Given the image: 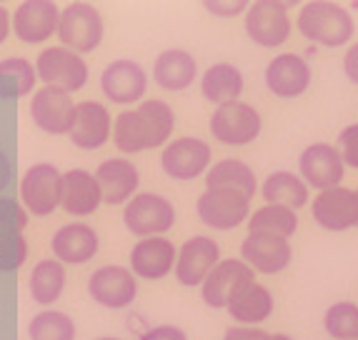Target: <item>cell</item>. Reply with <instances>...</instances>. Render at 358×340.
I'll use <instances>...</instances> for the list:
<instances>
[{
    "label": "cell",
    "mask_w": 358,
    "mask_h": 340,
    "mask_svg": "<svg viewBox=\"0 0 358 340\" xmlns=\"http://www.w3.org/2000/svg\"><path fill=\"white\" fill-rule=\"evenodd\" d=\"M110 133H113V120H110V113L103 103H78V120L71 133V143L78 150H98L108 143Z\"/></svg>",
    "instance_id": "d4e9b609"
},
{
    "label": "cell",
    "mask_w": 358,
    "mask_h": 340,
    "mask_svg": "<svg viewBox=\"0 0 358 340\" xmlns=\"http://www.w3.org/2000/svg\"><path fill=\"white\" fill-rule=\"evenodd\" d=\"M261 198L266 205H283L299 213L301 208L310 205V188L293 170H273L263 178Z\"/></svg>",
    "instance_id": "83f0119b"
},
{
    "label": "cell",
    "mask_w": 358,
    "mask_h": 340,
    "mask_svg": "<svg viewBox=\"0 0 358 340\" xmlns=\"http://www.w3.org/2000/svg\"><path fill=\"white\" fill-rule=\"evenodd\" d=\"M293 3L281 0H253L243 18L245 38L263 50H275L286 45L293 33V20L288 8Z\"/></svg>",
    "instance_id": "277c9868"
},
{
    "label": "cell",
    "mask_w": 358,
    "mask_h": 340,
    "mask_svg": "<svg viewBox=\"0 0 358 340\" xmlns=\"http://www.w3.org/2000/svg\"><path fill=\"white\" fill-rule=\"evenodd\" d=\"M8 183H10V161H8V156L0 150V191H6Z\"/></svg>",
    "instance_id": "7bdbcfd3"
},
{
    "label": "cell",
    "mask_w": 358,
    "mask_h": 340,
    "mask_svg": "<svg viewBox=\"0 0 358 340\" xmlns=\"http://www.w3.org/2000/svg\"><path fill=\"white\" fill-rule=\"evenodd\" d=\"M245 90L243 71L233 63H213L201 75V96L215 108L241 101Z\"/></svg>",
    "instance_id": "f1b7e54d"
},
{
    "label": "cell",
    "mask_w": 358,
    "mask_h": 340,
    "mask_svg": "<svg viewBox=\"0 0 358 340\" xmlns=\"http://www.w3.org/2000/svg\"><path fill=\"white\" fill-rule=\"evenodd\" d=\"M20 200L23 208L36 218L50 215L63 200V175L50 163L30 165L20 180Z\"/></svg>",
    "instance_id": "8fae6325"
},
{
    "label": "cell",
    "mask_w": 358,
    "mask_h": 340,
    "mask_svg": "<svg viewBox=\"0 0 358 340\" xmlns=\"http://www.w3.org/2000/svg\"><path fill=\"white\" fill-rule=\"evenodd\" d=\"M275 311V298L273 290L263 283L253 281L245 283L228 303L226 313L233 318L236 325H248V328H258L268 320Z\"/></svg>",
    "instance_id": "603a6c76"
},
{
    "label": "cell",
    "mask_w": 358,
    "mask_h": 340,
    "mask_svg": "<svg viewBox=\"0 0 358 340\" xmlns=\"http://www.w3.org/2000/svg\"><path fill=\"white\" fill-rule=\"evenodd\" d=\"M176 205L161 193H138L123 210V223L138 238H158L176 226Z\"/></svg>",
    "instance_id": "52a82bcc"
},
{
    "label": "cell",
    "mask_w": 358,
    "mask_h": 340,
    "mask_svg": "<svg viewBox=\"0 0 358 340\" xmlns=\"http://www.w3.org/2000/svg\"><path fill=\"white\" fill-rule=\"evenodd\" d=\"M28 258L23 233H0V270H18Z\"/></svg>",
    "instance_id": "d590c367"
},
{
    "label": "cell",
    "mask_w": 358,
    "mask_h": 340,
    "mask_svg": "<svg viewBox=\"0 0 358 340\" xmlns=\"http://www.w3.org/2000/svg\"><path fill=\"white\" fill-rule=\"evenodd\" d=\"M221 340H271V333L261 328H248V325H231Z\"/></svg>",
    "instance_id": "b9f144b4"
},
{
    "label": "cell",
    "mask_w": 358,
    "mask_h": 340,
    "mask_svg": "<svg viewBox=\"0 0 358 340\" xmlns=\"http://www.w3.org/2000/svg\"><path fill=\"white\" fill-rule=\"evenodd\" d=\"M101 90L110 103L131 105V103H138L145 96L148 75H145L143 66L136 63V60H128V58L113 60L101 73Z\"/></svg>",
    "instance_id": "d6986e66"
},
{
    "label": "cell",
    "mask_w": 358,
    "mask_h": 340,
    "mask_svg": "<svg viewBox=\"0 0 358 340\" xmlns=\"http://www.w3.org/2000/svg\"><path fill=\"white\" fill-rule=\"evenodd\" d=\"M60 8L50 0H25L13 13V33L28 45L45 43L58 33Z\"/></svg>",
    "instance_id": "ffe728a7"
},
{
    "label": "cell",
    "mask_w": 358,
    "mask_h": 340,
    "mask_svg": "<svg viewBox=\"0 0 358 340\" xmlns=\"http://www.w3.org/2000/svg\"><path fill=\"white\" fill-rule=\"evenodd\" d=\"M66 288V268L55 258H45L30 273V295L38 305H53Z\"/></svg>",
    "instance_id": "1f68e13d"
},
{
    "label": "cell",
    "mask_w": 358,
    "mask_h": 340,
    "mask_svg": "<svg viewBox=\"0 0 358 340\" xmlns=\"http://www.w3.org/2000/svg\"><path fill=\"white\" fill-rule=\"evenodd\" d=\"M176 260H178V248L166 235L143 238L131 251V273L143 281H163L176 270Z\"/></svg>",
    "instance_id": "44dd1931"
},
{
    "label": "cell",
    "mask_w": 358,
    "mask_h": 340,
    "mask_svg": "<svg viewBox=\"0 0 358 340\" xmlns=\"http://www.w3.org/2000/svg\"><path fill=\"white\" fill-rule=\"evenodd\" d=\"M28 226V210L10 198H0V233H23Z\"/></svg>",
    "instance_id": "8d00e7d4"
},
{
    "label": "cell",
    "mask_w": 358,
    "mask_h": 340,
    "mask_svg": "<svg viewBox=\"0 0 358 340\" xmlns=\"http://www.w3.org/2000/svg\"><path fill=\"white\" fill-rule=\"evenodd\" d=\"M248 233H258V235H273V238H283L291 240L293 235L299 233L301 218L296 210L283 208V205H266L256 208L248 218Z\"/></svg>",
    "instance_id": "4dcf8cb0"
},
{
    "label": "cell",
    "mask_w": 358,
    "mask_h": 340,
    "mask_svg": "<svg viewBox=\"0 0 358 340\" xmlns=\"http://www.w3.org/2000/svg\"><path fill=\"white\" fill-rule=\"evenodd\" d=\"M251 198L236 191H203L196 200L198 221L210 230H236L251 218Z\"/></svg>",
    "instance_id": "ba28073f"
},
{
    "label": "cell",
    "mask_w": 358,
    "mask_h": 340,
    "mask_svg": "<svg viewBox=\"0 0 358 340\" xmlns=\"http://www.w3.org/2000/svg\"><path fill=\"white\" fill-rule=\"evenodd\" d=\"M323 330L334 340H358V303L336 300L323 313Z\"/></svg>",
    "instance_id": "836d02e7"
},
{
    "label": "cell",
    "mask_w": 358,
    "mask_h": 340,
    "mask_svg": "<svg viewBox=\"0 0 358 340\" xmlns=\"http://www.w3.org/2000/svg\"><path fill=\"white\" fill-rule=\"evenodd\" d=\"M341 68H343V75H346L348 83L358 88V40H353L346 48L343 60H341Z\"/></svg>",
    "instance_id": "60d3db41"
},
{
    "label": "cell",
    "mask_w": 358,
    "mask_h": 340,
    "mask_svg": "<svg viewBox=\"0 0 358 340\" xmlns=\"http://www.w3.org/2000/svg\"><path fill=\"white\" fill-rule=\"evenodd\" d=\"M90 298L96 300L103 308L110 311H123L128 305H133L138 295V283L136 275L131 270L120 268V265H103L96 273L90 275L88 281Z\"/></svg>",
    "instance_id": "ac0fdd59"
},
{
    "label": "cell",
    "mask_w": 358,
    "mask_h": 340,
    "mask_svg": "<svg viewBox=\"0 0 358 340\" xmlns=\"http://www.w3.org/2000/svg\"><path fill=\"white\" fill-rule=\"evenodd\" d=\"M103 203V193L98 185L96 175H90L88 170L73 168L68 173H63V210L71 215H90L96 213L98 205Z\"/></svg>",
    "instance_id": "f546056e"
},
{
    "label": "cell",
    "mask_w": 358,
    "mask_h": 340,
    "mask_svg": "<svg viewBox=\"0 0 358 340\" xmlns=\"http://www.w3.org/2000/svg\"><path fill=\"white\" fill-rule=\"evenodd\" d=\"M58 38L73 53H93L103 40V18L90 3H68L60 10Z\"/></svg>",
    "instance_id": "9c48e42d"
},
{
    "label": "cell",
    "mask_w": 358,
    "mask_h": 340,
    "mask_svg": "<svg viewBox=\"0 0 358 340\" xmlns=\"http://www.w3.org/2000/svg\"><path fill=\"white\" fill-rule=\"evenodd\" d=\"M206 191H236L245 198L261 195V183L256 178V170L241 158H223L213 163L206 173Z\"/></svg>",
    "instance_id": "4316f807"
},
{
    "label": "cell",
    "mask_w": 358,
    "mask_h": 340,
    "mask_svg": "<svg viewBox=\"0 0 358 340\" xmlns=\"http://www.w3.org/2000/svg\"><path fill=\"white\" fill-rule=\"evenodd\" d=\"M346 163L341 158L338 148L334 143H310L301 150L299 156V175L303 183L313 191H329L338 188L346 178Z\"/></svg>",
    "instance_id": "7c38bea8"
},
{
    "label": "cell",
    "mask_w": 358,
    "mask_h": 340,
    "mask_svg": "<svg viewBox=\"0 0 358 340\" xmlns=\"http://www.w3.org/2000/svg\"><path fill=\"white\" fill-rule=\"evenodd\" d=\"M96 340H120V338H108V335H106V338H96Z\"/></svg>",
    "instance_id": "7dc6e473"
},
{
    "label": "cell",
    "mask_w": 358,
    "mask_h": 340,
    "mask_svg": "<svg viewBox=\"0 0 358 340\" xmlns=\"http://www.w3.org/2000/svg\"><path fill=\"white\" fill-rule=\"evenodd\" d=\"M36 71L38 78L48 88H60L66 93H76L88 83V66L85 60L80 58L73 50L63 48H45L38 53L36 60Z\"/></svg>",
    "instance_id": "4fadbf2b"
},
{
    "label": "cell",
    "mask_w": 358,
    "mask_h": 340,
    "mask_svg": "<svg viewBox=\"0 0 358 340\" xmlns=\"http://www.w3.org/2000/svg\"><path fill=\"white\" fill-rule=\"evenodd\" d=\"M30 118L41 131L50 135H71L78 120V105L73 103L71 93L60 88H45L33 93L30 101Z\"/></svg>",
    "instance_id": "9a60e30c"
},
{
    "label": "cell",
    "mask_w": 358,
    "mask_h": 340,
    "mask_svg": "<svg viewBox=\"0 0 358 340\" xmlns=\"http://www.w3.org/2000/svg\"><path fill=\"white\" fill-rule=\"evenodd\" d=\"M38 71L25 58H6L0 60V98L15 101V98L30 96L36 88Z\"/></svg>",
    "instance_id": "d6a6232c"
},
{
    "label": "cell",
    "mask_w": 358,
    "mask_h": 340,
    "mask_svg": "<svg viewBox=\"0 0 358 340\" xmlns=\"http://www.w3.org/2000/svg\"><path fill=\"white\" fill-rule=\"evenodd\" d=\"M221 260V245L210 235H193L178 248V260L173 270L176 281L185 288H201Z\"/></svg>",
    "instance_id": "5bb4252c"
},
{
    "label": "cell",
    "mask_w": 358,
    "mask_h": 340,
    "mask_svg": "<svg viewBox=\"0 0 358 340\" xmlns=\"http://www.w3.org/2000/svg\"><path fill=\"white\" fill-rule=\"evenodd\" d=\"M161 168L168 178L188 183L206 175L213 168V150L203 138H176L161 150Z\"/></svg>",
    "instance_id": "8992f818"
},
{
    "label": "cell",
    "mask_w": 358,
    "mask_h": 340,
    "mask_svg": "<svg viewBox=\"0 0 358 340\" xmlns=\"http://www.w3.org/2000/svg\"><path fill=\"white\" fill-rule=\"evenodd\" d=\"M310 218L329 233H346L358 228V191L338 185L316 193L310 200Z\"/></svg>",
    "instance_id": "30bf717a"
},
{
    "label": "cell",
    "mask_w": 358,
    "mask_h": 340,
    "mask_svg": "<svg viewBox=\"0 0 358 340\" xmlns=\"http://www.w3.org/2000/svg\"><path fill=\"white\" fill-rule=\"evenodd\" d=\"M203 8L210 13V15H215V18H238V15H243L248 13V8H251V3L248 0H228V3H223V0H206Z\"/></svg>",
    "instance_id": "f35d334b"
},
{
    "label": "cell",
    "mask_w": 358,
    "mask_h": 340,
    "mask_svg": "<svg viewBox=\"0 0 358 340\" xmlns=\"http://www.w3.org/2000/svg\"><path fill=\"white\" fill-rule=\"evenodd\" d=\"M316 55H318V48H313V45H308V48H306V60L316 58Z\"/></svg>",
    "instance_id": "bcb514c9"
},
{
    "label": "cell",
    "mask_w": 358,
    "mask_h": 340,
    "mask_svg": "<svg viewBox=\"0 0 358 340\" xmlns=\"http://www.w3.org/2000/svg\"><path fill=\"white\" fill-rule=\"evenodd\" d=\"M176 131V113L161 98L143 101L136 110H123L113 120V143L120 153L136 156L143 150L166 148Z\"/></svg>",
    "instance_id": "6da1fadb"
},
{
    "label": "cell",
    "mask_w": 358,
    "mask_h": 340,
    "mask_svg": "<svg viewBox=\"0 0 358 340\" xmlns=\"http://www.w3.org/2000/svg\"><path fill=\"white\" fill-rule=\"evenodd\" d=\"M50 248H53L55 260L83 265V263L96 258L98 233L85 223H71V226H63L60 230H55Z\"/></svg>",
    "instance_id": "484cf974"
},
{
    "label": "cell",
    "mask_w": 358,
    "mask_h": 340,
    "mask_svg": "<svg viewBox=\"0 0 358 340\" xmlns=\"http://www.w3.org/2000/svg\"><path fill=\"white\" fill-rule=\"evenodd\" d=\"M241 260L251 265L256 275H281L293 263L291 240L248 233L241 240Z\"/></svg>",
    "instance_id": "e0dca14e"
},
{
    "label": "cell",
    "mask_w": 358,
    "mask_h": 340,
    "mask_svg": "<svg viewBox=\"0 0 358 340\" xmlns=\"http://www.w3.org/2000/svg\"><path fill=\"white\" fill-rule=\"evenodd\" d=\"M258 281L256 270L251 265H245L241 258H223L213 268V273L206 278L201 286V300L213 311H226L231 298L245 283Z\"/></svg>",
    "instance_id": "2e32d148"
},
{
    "label": "cell",
    "mask_w": 358,
    "mask_h": 340,
    "mask_svg": "<svg viewBox=\"0 0 358 340\" xmlns=\"http://www.w3.org/2000/svg\"><path fill=\"white\" fill-rule=\"evenodd\" d=\"M138 340H188V335L178 325H155V328H148L145 333H141Z\"/></svg>",
    "instance_id": "ab89813d"
},
{
    "label": "cell",
    "mask_w": 358,
    "mask_h": 340,
    "mask_svg": "<svg viewBox=\"0 0 358 340\" xmlns=\"http://www.w3.org/2000/svg\"><path fill=\"white\" fill-rule=\"evenodd\" d=\"M8 33H10V13L0 6V43L6 40Z\"/></svg>",
    "instance_id": "ee69618b"
},
{
    "label": "cell",
    "mask_w": 358,
    "mask_h": 340,
    "mask_svg": "<svg viewBox=\"0 0 358 340\" xmlns=\"http://www.w3.org/2000/svg\"><path fill=\"white\" fill-rule=\"evenodd\" d=\"M33 340H76V323L60 311H43L28 325Z\"/></svg>",
    "instance_id": "e575fe53"
},
{
    "label": "cell",
    "mask_w": 358,
    "mask_h": 340,
    "mask_svg": "<svg viewBox=\"0 0 358 340\" xmlns=\"http://www.w3.org/2000/svg\"><path fill=\"white\" fill-rule=\"evenodd\" d=\"M210 135L228 148H245L253 145L263 133V115L256 105L245 101L226 103L210 113Z\"/></svg>",
    "instance_id": "3957f363"
},
{
    "label": "cell",
    "mask_w": 358,
    "mask_h": 340,
    "mask_svg": "<svg viewBox=\"0 0 358 340\" xmlns=\"http://www.w3.org/2000/svg\"><path fill=\"white\" fill-rule=\"evenodd\" d=\"M271 340H296V338L288 333H271Z\"/></svg>",
    "instance_id": "f6af8a7d"
},
{
    "label": "cell",
    "mask_w": 358,
    "mask_h": 340,
    "mask_svg": "<svg viewBox=\"0 0 358 340\" xmlns=\"http://www.w3.org/2000/svg\"><path fill=\"white\" fill-rule=\"evenodd\" d=\"M336 148H338L341 158L346 163V168L358 170V123H351L336 138Z\"/></svg>",
    "instance_id": "74e56055"
},
{
    "label": "cell",
    "mask_w": 358,
    "mask_h": 340,
    "mask_svg": "<svg viewBox=\"0 0 358 340\" xmlns=\"http://www.w3.org/2000/svg\"><path fill=\"white\" fill-rule=\"evenodd\" d=\"M263 85L273 98L281 101H296L303 98L313 85V71L306 55L301 53H275L266 63L263 71Z\"/></svg>",
    "instance_id": "5b68a950"
},
{
    "label": "cell",
    "mask_w": 358,
    "mask_h": 340,
    "mask_svg": "<svg viewBox=\"0 0 358 340\" xmlns=\"http://www.w3.org/2000/svg\"><path fill=\"white\" fill-rule=\"evenodd\" d=\"M96 180L108 205H128L138 195L141 173L126 158H110V161H103L98 165Z\"/></svg>",
    "instance_id": "7402d4cb"
},
{
    "label": "cell",
    "mask_w": 358,
    "mask_h": 340,
    "mask_svg": "<svg viewBox=\"0 0 358 340\" xmlns=\"http://www.w3.org/2000/svg\"><path fill=\"white\" fill-rule=\"evenodd\" d=\"M153 80L168 93H183L198 80V60L183 48L161 50L153 60Z\"/></svg>",
    "instance_id": "cb8c5ba5"
},
{
    "label": "cell",
    "mask_w": 358,
    "mask_h": 340,
    "mask_svg": "<svg viewBox=\"0 0 358 340\" xmlns=\"http://www.w3.org/2000/svg\"><path fill=\"white\" fill-rule=\"evenodd\" d=\"M296 30L313 48H348L356 33V20L341 3L308 0L296 15Z\"/></svg>",
    "instance_id": "7a4b0ae2"
}]
</instances>
